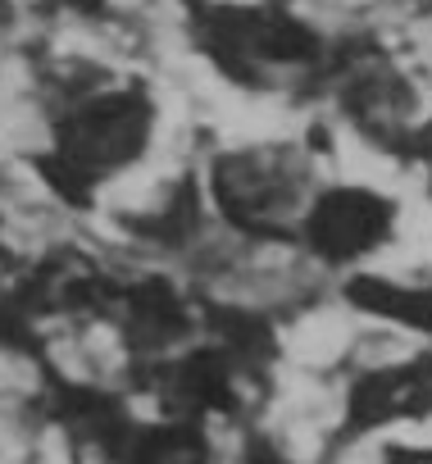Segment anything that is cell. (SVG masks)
<instances>
[{
	"mask_svg": "<svg viewBox=\"0 0 432 464\" xmlns=\"http://www.w3.org/2000/svg\"><path fill=\"white\" fill-rule=\"evenodd\" d=\"M101 464H224V455L214 441V423L150 410L119 428Z\"/></svg>",
	"mask_w": 432,
	"mask_h": 464,
	"instance_id": "8992f818",
	"label": "cell"
},
{
	"mask_svg": "<svg viewBox=\"0 0 432 464\" xmlns=\"http://www.w3.org/2000/svg\"><path fill=\"white\" fill-rule=\"evenodd\" d=\"M196 173L214 227L246 251L296 246L301 214L323 182L310 141L274 132L214 146Z\"/></svg>",
	"mask_w": 432,
	"mask_h": 464,
	"instance_id": "3957f363",
	"label": "cell"
},
{
	"mask_svg": "<svg viewBox=\"0 0 432 464\" xmlns=\"http://www.w3.org/2000/svg\"><path fill=\"white\" fill-rule=\"evenodd\" d=\"M432 419V351L364 364L341 387V437L364 441L400 423H427Z\"/></svg>",
	"mask_w": 432,
	"mask_h": 464,
	"instance_id": "5b68a950",
	"label": "cell"
},
{
	"mask_svg": "<svg viewBox=\"0 0 432 464\" xmlns=\"http://www.w3.org/2000/svg\"><path fill=\"white\" fill-rule=\"evenodd\" d=\"M378 464H432V441L409 446V441H387L378 450Z\"/></svg>",
	"mask_w": 432,
	"mask_h": 464,
	"instance_id": "ba28073f",
	"label": "cell"
},
{
	"mask_svg": "<svg viewBox=\"0 0 432 464\" xmlns=\"http://www.w3.org/2000/svg\"><path fill=\"white\" fill-rule=\"evenodd\" d=\"M33 173L64 209H96L141 173L164 141V101L150 78L101 55L55 51L37 69Z\"/></svg>",
	"mask_w": 432,
	"mask_h": 464,
	"instance_id": "6da1fadb",
	"label": "cell"
},
{
	"mask_svg": "<svg viewBox=\"0 0 432 464\" xmlns=\"http://www.w3.org/2000/svg\"><path fill=\"white\" fill-rule=\"evenodd\" d=\"M400 227V200L373 182L337 178L319 182L310 196L301 227H296V251L332 274H360L373 256H382Z\"/></svg>",
	"mask_w": 432,
	"mask_h": 464,
	"instance_id": "277c9868",
	"label": "cell"
},
{
	"mask_svg": "<svg viewBox=\"0 0 432 464\" xmlns=\"http://www.w3.org/2000/svg\"><path fill=\"white\" fill-rule=\"evenodd\" d=\"M178 37L214 82L246 101L323 92L341 46L310 0H178Z\"/></svg>",
	"mask_w": 432,
	"mask_h": 464,
	"instance_id": "7a4b0ae2",
	"label": "cell"
},
{
	"mask_svg": "<svg viewBox=\"0 0 432 464\" xmlns=\"http://www.w3.org/2000/svg\"><path fill=\"white\" fill-rule=\"evenodd\" d=\"M341 301L346 310L373 324L432 342V283H409V278H391L378 269H360L341 278Z\"/></svg>",
	"mask_w": 432,
	"mask_h": 464,
	"instance_id": "52a82bcc",
	"label": "cell"
}]
</instances>
